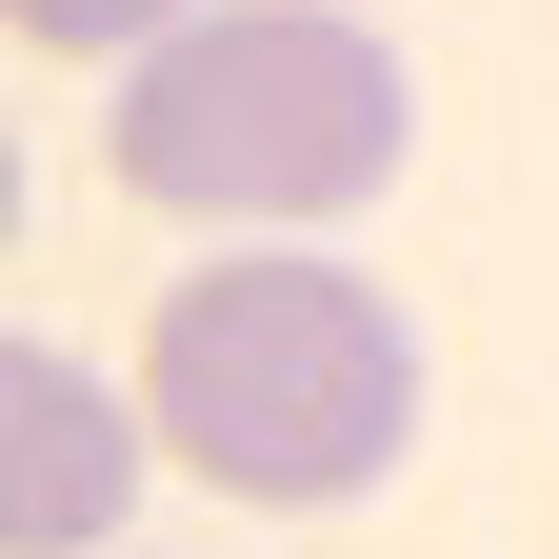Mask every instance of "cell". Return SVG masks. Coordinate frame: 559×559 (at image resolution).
I'll return each instance as SVG.
<instances>
[{
	"mask_svg": "<svg viewBox=\"0 0 559 559\" xmlns=\"http://www.w3.org/2000/svg\"><path fill=\"white\" fill-rule=\"evenodd\" d=\"M419 320L380 300L360 260H320V240H221L160 300V340H140V460H180V479H221V500L260 520H340V500H380V479L419 460Z\"/></svg>",
	"mask_w": 559,
	"mask_h": 559,
	"instance_id": "6da1fadb",
	"label": "cell"
},
{
	"mask_svg": "<svg viewBox=\"0 0 559 559\" xmlns=\"http://www.w3.org/2000/svg\"><path fill=\"white\" fill-rule=\"evenodd\" d=\"M0 240H21V140H0Z\"/></svg>",
	"mask_w": 559,
	"mask_h": 559,
	"instance_id": "5b68a950",
	"label": "cell"
},
{
	"mask_svg": "<svg viewBox=\"0 0 559 559\" xmlns=\"http://www.w3.org/2000/svg\"><path fill=\"white\" fill-rule=\"evenodd\" d=\"M120 520H140L120 380H81L60 340L0 320V559H120Z\"/></svg>",
	"mask_w": 559,
	"mask_h": 559,
	"instance_id": "3957f363",
	"label": "cell"
},
{
	"mask_svg": "<svg viewBox=\"0 0 559 559\" xmlns=\"http://www.w3.org/2000/svg\"><path fill=\"white\" fill-rule=\"evenodd\" d=\"M0 21H21V40H60V60H140L180 0H0Z\"/></svg>",
	"mask_w": 559,
	"mask_h": 559,
	"instance_id": "277c9868",
	"label": "cell"
},
{
	"mask_svg": "<svg viewBox=\"0 0 559 559\" xmlns=\"http://www.w3.org/2000/svg\"><path fill=\"white\" fill-rule=\"evenodd\" d=\"M120 200L160 221H221V240H320L419 160V81L360 0H180L160 40L120 60V120H100Z\"/></svg>",
	"mask_w": 559,
	"mask_h": 559,
	"instance_id": "7a4b0ae2",
	"label": "cell"
}]
</instances>
